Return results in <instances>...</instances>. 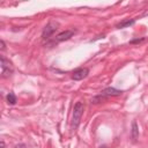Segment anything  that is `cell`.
<instances>
[{"label":"cell","instance_id":"6da1fadb","mask_svg":"<svg viewBox=\"0 0 148 148\" xmlns=\"http://www.w3.org/2000/svg\"><path fill=\"white\" fill-rule=\"evenodd\" d=\"M83 104L81 102H76L73 109V118H72V130H76L80 125L81 117L83 114Z\"/></svg>","mask_w":148,"mask_h":148},{"label":"cell","instance_id":"7a4b0ae2","mask_svg":"<svg viewBox=\"0 0 148 148\" xmlns=\"http://www.w3.org/2000/svg\"><path fill=\"white\" fill-rule=\"evenodd\" d=\"M0 61H1L0 62V66H1V76L2 77H8L13 73V66H12V64L3 56H1Z\"/></svg>","mask_w":148,"mask_h":148},{"label":"cell","instance_id":"3957f363","mask_svg":"<svg viewBox=\"0 0 148 148\" xmlns=\"http://www.w3.org/2000/svg\"><path fill=\"white\" fill-rule=\"evenodd\" d=\"M57 29H58V23H57V22H49V23L45 25V28L43 29L42 37H43L44 39L50 38V37L54 34V31H56Z\"/></svg>","mask_w":148,"mask_h":148},{"label":"cell","instance_id":"277c9868","mask_svg":"<svg viewBox=\"0 0 148 148\" xmlns=\"http://www.w3.org/2000/svg\"><path fill=\"white\" fill-rule=\"evenodd\" d=\"M88 74H89V69H88V68H86V67H83V68H77V69H75V71L73 72L72 79L75 80V81H80V80L86 79V77L88 76Z\"/></svg>","mask_w":148,"mask_h":148},{"label":"cell","instance_id":"5b68a950","mask_svg":"<svg viewBox=\"0 0 148 148\" xmlns=\"http://www.w3.org/2000/svg\"><path fill=\"white\" fill-rule=\"evenodd\" d=\"M123 94L121 90H118L116 88H112V87H108L105 89L102 90L101 95H103L104 97H111V96H120Z\"/></svg>","mask_w":148,"mask_h":148},{"label":"cell","instance_id":"8992f818","mask_svg":"<svg viewBox=\"0 0 148 148\" xmlns=\"http://www.w3.org/2000/svg\"><path fill=\"white\" fill-rule=\"evenodd\" d=\"M74 30H65V31H62V32H60V34H58L57 36H56V42H64V40H67V39H69L73 35H74Z\"/></svg>","mask_w":148,"mask_h":148},{"label":"cell","instance_id":"52a82bcc","mask_svg":"<svg viewBox=\"0 0 148 148\" xmlns=\"http://www.w3.org/2000/svg\"><path fill=\"white\" fill-rule=\"evenodd\" d=\"M135 23V20H124V21H121L120 23H118L117 24V28L118 29H121V28H127V27H130V25H133Z\"/></svg>","mask_w":148,"mask_h":148},{"label":"cell","instance_id":"ba28073f","mask_svg":"<svg viewBox=\"0 0 148 148\" xmlns=\"http://www.w3.org/2000/svg\"><path fill=\"white\" fill-rule=\"evenodd\" d=\"M138 136H139V128H138L136 123L133 121V124H132V139L135 141L138 139Z\"/></svg>","mask_w":148,"mask_h":148},{"label":"cell","instance_id":"9c48e42d","mask_svg":"<svg viewBox=\"0 0 148 148\" xmlns=\"http://www.w3.org/2000/svg\"><path fill=\"white\" fill-rule=\"evenodd\" d=\"M6 98H7L8 104H10V105H14V104L16 103V101H17V99H16V96H15L13 92H9V94L7 95V97H6Z\"/></svg>","mask_w":148,"mask_h":148},{"label":"cell","instance_id":"30bf717a","mask_svg":"<svg viewBox=\"0 0 148 148\" xmlns=\"http://www.w3.org/2000/svg\"><path fill=\"white\" fill-rule=\"evenodd\" d=\"M143 40V38H141V39H135V40H132L131 43H140V42H142Z\"/></svg>","mask_w":148,"mask_h":148},{"label":"cell","instance_id":"8fae6325","mask_svg":"<svg viewBox=\"0 0 148 148\" xmlns=\"http://www.w3.org/2000/svg\"><path fill=\"white\" fill-rule=\"evenodd\" d=\"M0 43H1V49H2V50H5V47H6V46H5V42H3V40H1Z\"/></svg>","mask_w":148,"mask_h":148},{"label":"cell","instance_id":"7c38bea8","mask_svg":"<svg viewBox=\"0 0 148 148\" xmlns=\"http://www.w3.org/2000/svg\"><path fill=\"white\" fill-rule=\"evenodd\" d=\"M1 148H5V142H3V140H1Z\"/></svg>","mask_w":148,"mask_h":148},{"label":"cell","instance_id":"4fadbf2b","mask_svg":"<svg viewBox=\"0 0 148 148\" xmlns=\"http://www.w3.org/2000/svg\"><path fill=\"white\" fill-rule=\"evenodd\" d=\"M99 148H108V147H106V146H101Z\"/></svg>","mask_w":148,"mask_h":148}]
</instances>
